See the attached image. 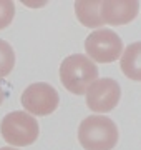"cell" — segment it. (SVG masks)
Returning a JSON list of instances; mask_svg holds the SVG:
<instances>
[{"label":"cell","mask_w":141,"mask_h":150,"mask_svg":"<svg viewBox=\"0 0 141 150\" xmlns=\"http://www.w3.org/2000/svg\"><path fill=\"white\" fill-rule=\"evenodd\" d=\"M118 127L110 117L91 115L78 127V140L87 150H111L118 144Z\"/></svg>","instance_id":"obj_1"},{"label":"cell","mask_w":141,"mask_h":150,"mask_svg":"<svg viewBox=\"0 0 141 150\" xmlns=\"http://www.w3.org/2000/svg\"><path fill=\"white\" fill-rule=\"evenodd\" d=\"M98 79V67L87 55L75 54L66 57L60 65V82L68 92L83 95Z\"/></svg>","instance_id":"obj_2"},{"label":"cell","mask_w":141,"mask_h":150,"mask_svg":"<svg viewBox=\"0 0 141 150\" xmlns=\"http://www.w3.org/2000/svg\"><path fill=\"white\" fill-rule=\"evenodd\" d=\"M0 134L7 144L13 147H25V145H32L38 139L40 127L30 113L15 110L2 118Z\"/></svg>","instance_id":"obj_3"},{"label":"cell","mask_w":141,"mask_h":150,"mask_svg":"<svg viewBox=\"0 0 141 150\" xmlns=\"http://www.w3.org/2000/svg\"><path fill=\"white\" fill-rule=\"evenodd\" d=\"M85 50L88 59L100 64H111L123 54V42L118 33L110 28H98L91 32L85 40Z\"/></svg>","instance_id":"obj_4"},{"label":"cell","mask_w":141,"mask_h":150,"mask_svg":"<svg viewBox=\"0 0 141 150\" xmlns=\"http://www.w3.org/2000/svg\"><path fill=\"white\" fill-rule=\"evenodd\" d=\"M60 103L58 92L55 87L45 82H37L28 85L22 93V105L33 115H50L57 110Z\"/></svg>","instance_id":"obj_5"},{"label":"cell","mask_w":141,"mask_h":150,"mask_svg":"<svg viewBox=\"0 0 141 150\" xmlns=\"http://www.w3.org/2000/svg\"><path fill=\"white\" fill-rule=\"evenodd\" d=\"M121 88L114 79H96L87 88V105L93 112H110L118 105Z\"/></svg>","instance_id":"obj_6"},{"label":"cell","mask_w":141,"mask_h":150,"mask_svg":"<svg viewBox=\"0 0 141 150\" xmlns=\"http://www.w3.org/2000/svg\"><path fill=\"white\" fill-rule=\"evenodd\" d=\"M140 10V2L136 0H110V2H101L100 5V17L103 23L108 25H126L131 20H135Z\"/></svg>","instance_id":"obj_7"},{"label":"cell","mask_w":141,"mask_h":150,"mask_svg":"<svg viewBox=\"0 0 141 150\" xmlns=\"http://www.w3.org/2000/svg\"><path fill=\"white\" fill-rule=\"evenodd\" d=\"M119 67L123 74L135 82H141V42L130 43L121 54Z\"/></svg>","instance_id":"obj_8"},{"label":"cell","mask_w":141,"mask_h":150,"mask_svg":"<svg viewBox=\"0 0 141 150\" xmlns=\"http://www.w3.org/2000/svg\"><path fill=\"white\" fill-rule=\"evenodd\" d=\"M100 5L101 2H76L75 4V13L76 18L82 22L85 27L98 28L103 25L101 17H100Z\"/></svg>","instance_id":"obj_9"},{"label":"cell","mask_w":141,"mask_h":150,"mask_svg":"<svg viewBox=\"0 0 141 150\" xmlns=\"http://www.w3.org/2000/svg\"><path fill=\"white\" fill-rule=\"evenodd\" d=\"M15 67V52L8 42L0 38V79L10 74Z\"/></svg>","instance_id":"obj_10"},{"label":"cell","mask_w":141,"mask_h":150,"mask_svg":"<svg viewBox=\"0 0 141 150\" xmlns=\"http://www.w3.org/2000/svg\"><path fill=\"white\" fill-rule=\"evenodd\" d=\"M13 13H15V5H13V2L2 0V2H0V30L7 28L12 23Z\"/></svg>","instance_id":"obj_11"},{"label":"cell","mask_w":141,"mask_h":150,"mask_svg":"<svg viewBox=\"0 0 141 150\" xmlns=\"http://www.w3.org/2000/svg\"><path fill=\"white\" fill-rule=\"evenodd\" d=\"M3 98H5V90H3V87L0 85V105L3 103Z\"/></svg>","instance_id":"obj_12"},{"label":"cell","mask_w":141,"mask_h":150,"mask_svg":"<svg viewBox=\"0 0 141 150\" xmlns=\"http://www.w3.org/2000/svg\"><path fill=\"white\" fill-rule=\"evenodd\" d=\"M0 150H17V149H12V147H3V149H0Z\"/></svg>","instance_id":"obj_13"}]
</instances>
